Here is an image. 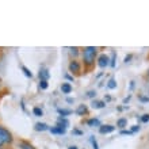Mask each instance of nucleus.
<instances>
[{"label": "nucleus", "instance_id": "f257e3e1", "mask_svg": "<svg viewBox=\"0 0 149 149\" xmlns=\"http://www.w3.org/2000/svg\"><path fill=\"white\" fill-rule=\"evenodd\" d=\"M96 53H98V49L94 46H87L84 47V53H83V58H84V63L86 65H92L95 61V57H96Z\"/></svg>", "mask_w": 149, "mask_h": 149}, {"label": "nucleus", "instance_id": "f03ea898", "mask_svg": "<svg viewBox=\"0 0 149 149\" xmlns=\"http://www.w3.org/2000/svg\"><path fill=\"white\" fill-rule=\"evenodd\" d=\"M11 141H12L11 133L7 129H4V127L0 126V146L4 145V144H10Z\"/></svg>", "mask_w": 149, "mask_h": 149}, {"label": "nucleus", "instance_id": "7ed1b4c3", "mask_svg": "<svg viewBox=\"0 0 149 149\" xmlns=\"http://www.w3.org/2000/svg\"><path fill=\"white\" fill-rule=\"evenodd\" d=\"M98 65L100 68H104V67H107L109 65V57H107L106 54H102L100 57L98 58Z\"/></svg>", "mask_w": 149, "mask_h": 149}, {"label": "nucleus", "instance_id": "20e7f679", "mask_svg": "<svg viewBox=\"0 0 149 149\" xmlns=\"http://www.w3.org/2000/svg\"><path fill=\"white\" fill-rule=\"evenodd\" d=\"M114 126H111V125H102L100 127H99V132L102 134H106V133H111V132H114Z\"/></svg>", "mask_w": 149, "mask_h": 149}, {"label": "nucleus", "instance_id": "39448f33", "mask_svg": "<svg viewBox=\"0 0 149 149\" xmlns=\"http://www.w3.org/2000/svg\"><path fill=\"white\" fill-rule=\"evenodd\" d=\"M69 71L73 72V73L80 72V65H79L77 61H71V64H69Z\"/></svg>", "mask_w": 149, "mask_h": 149}, {"label": "nucleus", "instance_id": "423d86ee", "mask_svg": "<svg viewBox=\"0 0 149 149\" xmlns=\"http://www.w3.org/2000/svg\"><path fill=\"white\" fill-rule=\"evenodd\" d=\"M52 132V133H54V134H64L65 133V127H63V126H58L57 125V127H50V129H49Z\"/></svg>", "mask_w": 149, "mask_h": 149}, {"label": "nucleus", "instance_id": "0eeeda50", "mask_svg": "<svg viewBox=\"0 0 149 149\" xmlns=\"http://www.w3.org/2000/svg\"><path fill=\"white\" fill-rule=\"evenodd\" d=\"M61 91H63L64 94H69L72 91V86L69 83H63V86H61Z\"/></svg>", "mask_w": 149, "mask_h": 149}, {"label": "nucleus", "instance_id": "6e6552de", "mask_svg": "<svg viewBox=\"0 0 149 149\" xmlns=\"http://www.w3.org/2000/svg\"><path fill=\"white\" fill-rule=\"evenodd\" d=\"M104 106H106V103L100 102V100H94V102H92V107H94V109H103Z\"/></svg>", "mask_w": 149, "mask_h": 149}, {"label": "nucleus", "instance_id": "1a4fd4ad", "mask_svg": "<svg viewBox=\"0 0 149 149\" xmlns=\"http://www.w3.org/2000/svg\"><path fill=\"white\" fill-rule=\"evenodd\" d=\"M39 79H41V80H47V79H49V72H47V69H42V71L39 72Z\"/></svg>", "mask_w": 149, "mask_h": 149}, {"label": "nucleus", "instance_id": "9d476101", "mask_svg": "<svg viewBox=\"0 0 149 149\" xmlns=\"http://www.w3.org/2000/svg\"><path fill=\"white\" fill-rule=\"evenodd\" d=\"M49 127H47L46 123H37L36 125V130H38V132H45V130H47Z\"/></svg>", "mask_w": 149, "mask_h": 149}, {"label": "nucleus", "instance_id": "9b49d317", "mask_svg": "<svg viewBox=\"0 0 149 149\" xmlns=\"http://www.w3.org/2000/svg\"><path fill=\"white\" fill-rule=\"evenodd\" d=\"M76 113H77L79 115H83V114H86V113H87V107L84 106V104H80V106H79V109L76 110Z\"/></svg>", "mask_w": 149, "mask_h": 149}, {"label": "nucleus", "instance_id": "f8f14e48", "mask_svg": "<svg viewBox=\"0 0 149 149\" xmlns=\"http://www.w3.org/2000/svg\"><path fill=\"white\" fill-rule=\"evenodd\" d=\"M68 125H69V122H68L65 118H60V119H58V126H63V127H65V129H67Z\"/></svg>", "mask_w": 149, "mask_h": 149}, {"label": "nucleus", "instance_id": "ddd939ff", "mask_svg": "<svg viewBox=\"0 0 149 149\" xmlns=\"http://www.w3.org/2000/svg\"><path fill=\"white\" fill-rule=\"evenodd\" d=\"M88 125H90V126H102V125H100V122H99V119H96V118L90 119V121H88Z\"/></svg>", "mask_w": 149, "mask_h": 149}, {"label": "nucleus", "instance_id": "4468645a", "mask_svg": "<svg viewBox=\"0 0 149 149\" xmlns=\"http://www.w3.org/2000/svg\"><path fill=\"white\" fill-rule=\"evenodd\" d=\"M126 125H127V121H126L125 118H121V119L117 122V126H118V127H125Z\"/></svg>", "mask_w": 149, "mask_h": 149}, {"label": "nucleus", "instance_id": "2eb2a0df", "mask_svg": "<svg viewBox=\"0 0 149 149\" xmlns=\"http://www.w3.org/2000/svg\"><path fill=\"white\" fill-rule=\"evenodd\" d=\"M19 146H20V148H22V149H34L31 145H30V144H29V142H24V141H22V142H20V144H19Z\"/></svg>", "mask_w": 149, "mask_h": 149}, {"label": "nucleus", "instance_id": "dca6fc26", "mask_svg": "<svg viewBox=\"0 0 149 149\" xmlns=\"http://www.w3.org/2000/svg\"><path fill=\"white\" fill-rule=\"evenodd\" d=\"M33 113L36 114L37 117H42V110H41V109H39V107H34V110H33Z\"/></svg>", "mask_w": 149, "mask_h": 149}, {"label": "nucleus", "instance_id": "f3484780", "mask_svg": "<svg viewBox=\"0 0 149 149\" xmlns=\"http://www.w3.org/2000/svg\"><path fill=\"white\" fill-rule=\"evenodd\" d=\"M107 87H109L110 90H113V88H115V87H117V83H115V80H114V79H111L110 81H109V84H107Z\"/></svg>", "mask_w": 149, "mask_h": 149}, {"label": "nucleus", "instance_id": "a211bd4d", "mask_svg": "<svg viewBox=\"0 0 149 149\" xmlns=\"http://www.w3.org/2000/svg\"><path fill=\"white\" fill-rule=\"evenodd\" d=\"M39 88L46 90V88H47V81H46V80H41V81H39Z\"/></svg>", "mask_w": 149, "mask_h": 149}, {"label": "nucleus", "instance_id": "6ab92c4d", "mask_svg": "<svg viewBox=\"0 0 149 149\" xmlns=\"http://www.w3.org/2000/svg\"><path fill=\"white\" fill-rule=\"evenodd\" d=\"M22 71L24 72V74H26L27 77H33V73H31V72H30V71H29V69H27V68H26V67H22Z\"/></svg>", "mask_w": 149, "mask_h": 149}, {"label": "nucleus", "instance_id": "aec40b11", "mask_svg": "<svg viewBox=\"0 0 149 149\" xmlns=\"http://www.w3.org/2000/svg\"><path fill=\"white\" fill-rule=\"evenodd\" d=\"M58 113L61 114V115H64V117H65V115H69V114H71L72 111H71V110H61V109H60Z\"/></svg>", "mask_w": 149, "mask_h": 149}, {"label": "nucleus", "instance_id": "412c9836", "mask_svg": "<svg viewBox=\"0 0 149 149\" xmlns=\"http://www.w3.org/2000/svg\"><path fill=\"white\" fill-rule=\"evenodd\" d=\"M141 121H142V122H148V121H149V115H148V114H145V115L141 118Z\"/></svg>", "mask_w": 149, "mask_h": 149}, {"label": "nucleus", "instance_id": "4be33fe9", "mask_svg": "<svg viewBox=\"0 0 149 149\" xmlns=\"http://www.w3.org/2000/svg\"><path fill=\"white\" fill-rule=\"evenodd\" d=\"M91 142H92V145H94V149H99L98 148V144H96V141H95L94 138H91Z\"/></svg>", "mask_w": 149, "mask_h": 149}, {"label": "nucleus", "instance_id": "5701e85b", "mask_svg": "<svg viewBox=\"0 0 149 149\" xmlns=\"http://www.w3.org/2000/svg\"><path fill=\"white\" fill-rule=\"evenodd\" d=\"M121 134H133V132L132 130H122Z\"/></svg>", "mask_w": 149, "mask_h": 149}, {"label": "nucleus", "instance_id": "b1692460", "mask_svg": "<svg viewBox=\"0 0 149 149\" xmlns=\"http://www.w3.org/2000/svg\"><path fill=\"white\" fill-rule=\"evenodd\" d=\"M138 130H140V126H133V127H132V132H133V133H136Z\"/></svg>", "mask_w": 149, "mask_h": 149}, {"label": "nucleus", "instance_id": "393cba45", "mask_svg": "<svg viewBox=\"0 0 149 149\" xmlns=\"http://www.w3.org/2000/svg\"><path fill=\"white\" fill-rule=\"evenodd\" d=\"M94 95H95V92H94V91H90V92H88V96H91V98H92Z\"/></svg>", "mask_w": 149, "mask_h": 149}, {"label": "nucleus", "instance_id": "a878e982", "mask_svg": "<svg viewBox=\"0 0 149 149\" xmlns=\"http://www.w3.org/2000/svg\"><path fill=\"white\" fill-rule=\"evenodd\" d=\"M69 149H77V146H74V145L73 146H69Z\"/></svg>", "mask_w": 149, "mask_h": 149}]
</instances>
